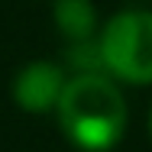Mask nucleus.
<instances>
[{"label": "nucleus", "instance_id": "f257e3e1", "mask_svg": "<svg viewBox=\"0 0 152 152\" xmlns=\"http://www.w3.org/2000/svg\"><path fill=\"white\" fill-rule=\"evenodd\" d=\"M55 113L68 142L81 152H110L123 139L129 123L123 91L107 71L71 75Z\"/></svg>", "mask_w": 152, "mask_h": 152}, {"label": "nucleus", "instance_id": "f03ea898", "mask_svg": "<svg viewBox=\"0 0 152 152\" xmlns=\"http://www.w3.org/2000/svg\"><path fill=\"white\" fill-rule=\"evenodd\" d=\"M104 71L123 84H152V10H123L97 36Z\"/></svg>", "mask_w": 152, "mask_h": 152}, {"label": "nucleus", "instance_id": "7ed1b4c3", "mask_svg": "<svg viewBox=\"0 0 152 152\" xmlns=\"http://www.w3.org/2000/svg\"><path fill=\"white\" fill-rule=\"evenodd\" d=\"M65 68L55 61L36 58L29 65H23L13 78V104L26 113H49L55 110L65 91Z\"/></svg>", "mask_w": 152, "mask_h": 152}, {"label": "nucleus", "instance_id": "20e7f679", "mask_svg": "<svg viewBox=\"0 0 152 152\" xmlns=\"http://www.w3.org/2000/svg\"><path fill=\"white\" fill-rule=\"evenodd\" d=\"M52 16L68 42H84V39H94L97 32V10L91 0H55Z\"/></svg>", "mask_w": 152, "mask_h": 152}, {"label": "nucleus", "instance_id": "39448f33", "mask_svg": "<svg viewBox=\"0 0 152 152\" xmlns=\"http://www.w3.org/2000/svg\"><path fill=\"white\" fill-rule=\"evenodd\" d=\"M149 133H152V113H149Z\"/></svg>", "mask_w": 152, "mask_h": 152}]
</instances>
